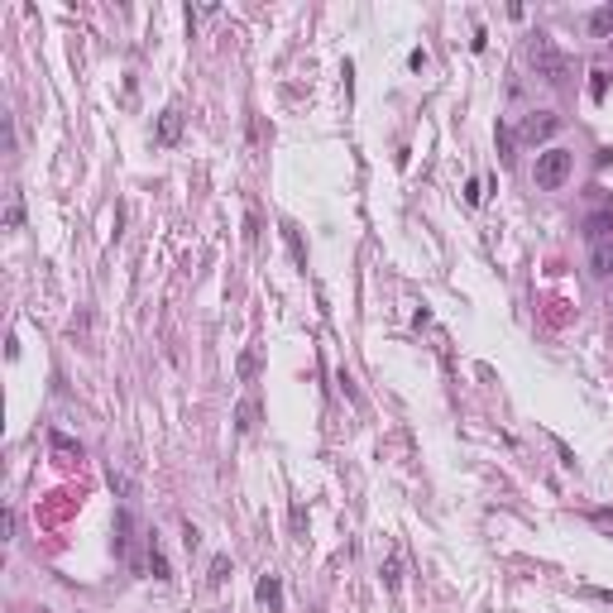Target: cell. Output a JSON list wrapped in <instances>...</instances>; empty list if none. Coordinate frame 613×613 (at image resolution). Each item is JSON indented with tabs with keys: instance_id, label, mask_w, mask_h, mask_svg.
<instances>
[{
	"instance_id": "obj_1",
	"label": "cell",
	"mask_w": 613,
	"mask_h": 613,
	"mask_svg": "<svg viewBox=\"0 0 613 613\" xmlns=\"http://www.w3.org/2000/svg\"><path fill=\"white\" fill-rule=\"evenodd\" d=\"M570 173H575V154H570V149L556 144V149H542V154H537L532 178H537V187H542V192H556Z\"/></svg>"
},
{
	"instance_id": "obj_2",
	"label": "cell",
	"mask_w": 613,
	"mask_h": 613,
	"mask_svg": "<svg viewBox=\"0 0 613 613\" xmlns=\"http://www.w3.org/2000/svg\"><path fill=\"white\" fill-rule=\"evenodd\" d=\"M527 58L537 63V72H542L551 86H561L565 72H570L565 53H556V44H551V34H532V44H527Z\"/></svg>"
},
{
	"instance_id": "obj_3",
	"label": "cell",
	"mask_w": 613,
	"mask_h": 613,
	"mask_svg": "<svg viewBox=\"0 0 613 613\" xmlns=\"http://www.w3.org/2000/svg\"><path fill=\"white\" fill-rule=\"evenodd\" d=\"M556 129H561V115H551V111H532L527 120H522V129H517V134H522L527 144H537V139H547V134H556Z\"/></svg>"
},
{
	"instance_id": "obj_4",
	"label": "cell",
	"mask_w": 613,
	"mask_h": 613,
	"mask_svg": "<svg viewBox=\"0 0 613 613\" xmlns=\"http://www.w3.org/2000/svg\"><path fill=\"white\" fill-rule=\"evenodd\" d=\"M178 139H182V111H178V106H168V111L159 115L154 144H163V149H168V144H178Z\"/></svg>"
},
{
	"instance_id": "obj_5",
	"label": "cell",
	"mask_w": 613,
	"mask_h": 613,
	"mask_svg": "<svg viewBox=\"0 0 613 613\" xmlns=\"http://www.w3.org/2000/svg\"><path fill=\"white\" fill-rule=\"evenodd\" d=\"M259 604H264V609L269 613H283V580H278V575H259Z\"/></svg>"
},
{
	"instance_id": "obj_6",
	"label": "cell",
	"mask_w": 613,
	"mask_h": 613,
	"mask_svg": "<svg viewBox=\"0 0 613 613\" xmlns=\"http://www.w3.org/2000/svg\"><path fill=\"white\" fill-rule=\"evenodd\" d=\"M609 230H613V211H594V216L584 221V235H589L594 244H604V240H609Z\"/></svg>"
},
{
	"instance_id": "obj_7",
	"label": "cell",
	"mask_w": 613,
	"mask_h": 613,
	"mask_svg": "<svg viewBox=\"0 0 613 613\" xmlns=\"http://www.w3.org/2000/svg\"><path fill=\"white\" fill-rule=\"evenodd\" d=\"M49 446H53V455H58V460H81V446L72 441V436H63V432H53Z\"/></svg>"
},
{
	"instance_id": "obj_8",
	"label": "cell",
	"mask_w": 613,
	"mask_h": 613,
	"mask_svg": "<svg viewBox=\"0 0 613 613\" xmlns=\"http://www.w3.org/2000/svg\"><path fill=\"white\" fill-rule=\"evenodd\" d=\"M149 570H154V580H173V570H168V556L159 551V542L149 537Z\"/></svg>"
},
{
	"instance_id": "obj_9",
	"label": "cell",
	"mask_w": 613,
	"mask_h": 613,
	"mask_svg": "<svg viewBox=\"0 0 613 613\" xmlns=\"http://www.w3.org/2000/svg\"><path fill=\"white\" fill-rule=\"evenodd\" d=\"M206 580L216 584V589H221V584L230 580V556H226V551H216V556H211V570H206Z\"/></svg>"
},
{
	"instance_id": "obj_10",
	"label": "cell",
	"mask_w": 613,
	"mask_h": 613,
	"mask_svg": "<svg viewBox=\"0 0 613 613\" xmlns=\"http://www.w3.org/2000/svg\"><path fill=\"white\" fill-rule=\"evenodd\" d=\"M283 240H288L292 259H297V269H306V249H302V235H297V226H292V221H283Z\"/></svg>"
},
{
	"instance_id": "obj_11",
	"label": "cell",
	"mask_w": 613,
	"mask_h": 613,
	"mask_svg": "<svg viewBox=\"0 0 613 613\" xmlns=\"http://www.w3.org/2000/svg\"><path fill=\"white\" fill-rule=\"evenodd\" d=\"M589 264H594V274H604V278H609V274H613V244H609V240H604V244H594Z\"/></svg>"
},
{
	"instance_id": "obj_12",
	"label": "cell",
	"mask_w": 613,
	"mask_h": 613,
	"mask_svg": "<svg viewBox=\"0 0 613 613\" xmlns=\"http://www.w3.org/2000/svg\"><path fill=\"white\" fill-rule=\"evenodd\" d=\"M254 417H259V403L254 398H244V403L235 407V427H240V432H254Z\"/></svg>"
},
{
	"instance_id": "obj_13",
	"label": "cell",
	"mask_w": 613,
	"mask_h": 613,
	"mask_svg": "<svg viewBox=\"0 0 613 613\" xmlns=\"http://www.w3.org/2000/svg\"><path fill=\"white\" fill-rule=\"evenodd\" d=\"M589 29L604 39V34H613V5H599L594 15H589Z\"/></svg>"
},
{
	"instance_id": "obj_14",
	"label": "cell",
	"mask_w": 613,
	"mask_h": 613,
	"mask_svg": "<svg viewBox=\"0 0 613 613\" xmlns=\"http://www.w3.org/2000/svg\"><path fill=\"white\" fill-rule=\"evenodd\" d=\"M5 226H10V230L24 226V196H19V192H10V211H5Z\"/></svg>"
},
{
	"instance_id": "obj_15",
	"label": "cell",
	"mask_w": 613,
	"mask_h": 613,
	"mask_svg": "<svg viewBox=\"0 0 613 613\" xmlns=\"http://www.w3.org/2000/svg\"><path fill=\"white\" fill-rule=\"evenodd\" d=\"M111 489L120 494V499H134V479H129L125 469H115V465H111Z\"/></svg>"
},
{
	"instance_id": "obj_16",
	"label": "cell",
	"mask_w": 613,
	"mask_h": 613,
	"mask_svg": "<svg viewBox=\"0 0 613 613\" xmlns=\"http://www.w3.org/2000/svg\"><path fill=\"white\" fill-rule=\"evenodd\" d=\"M379 575H384V584H388V589H398V580H403V565H398V556H388Z\"/></svg>"
},
{
	"instance_id": "obj_17",
	"label": "cell",
	"mask_w": 613,
	"mask_h": 613,
	"mask_svg": "<svg viewBox=\"0 0 613 613\" xmlns=\"http://www.w3.org/2000/svg\"><path fill=\"white\" fill-rule=\"evenodd\" d=\"M254 374H259V359H254V355H249V350H244V355H240V379H244V384H249V379H254Z\"/></svg>"
},
{
	"instance_id": "obj_18",
	"label": "cell",
	"mask_w": 613,
	"mask_h": 613,
	"mask_svg": "<svg viewBox=\"0 0 613 613\" xmlns=\"http://www.w3.org/2000/svg\"><path fill=\"white\" fill-rule=\"evenodd\" d=\"M479 196H484V182H479V178H469V187H465V201H469V206H479Z\"/></svg>"
},
{
	"instance_id": "obj_19",
	"label": "cell",
	"mask_w": 613,
	"mask_h": 613,
	"mask_svg": "<svg viewBox=\"0 0 613 613\" xmlns=\"http://www.w3.org/2000/svg\"><path fill=\"white\" fill-rule=\"evenodd\" d=\"M589 517H594V527H613V508H594Z\"/></svg>"
},
{
	"instance_id": "obj_20",
	"label": "cell",
	"mask_w": 613,
	"mask_h": 613,
	"mask_svg": "<svg viewBox=\"0 0 613 613\" xmlns=\"http://www.w3.org/2000/svg\"><path fill=\"white\" fill-rule=\"evenodd\" d=\"M340 388L350 393V403H359V388H355V379H350V374H345V369H340Z\"/></svg>"
},
{
	"instance_id": "obj_21",
	"label": "cell",
	"mask_w": 613,
	"mask_h": 613,
	"mask_svg": "<svg viewBox=\"0 0 613 613\" xmlns=\"http://www.w3.org/2000/svg\"><path fill=\"white\" fill-rule=\"evenodd\" d=\"M182 542H187V551H192V547H196V542H201V532H196L192 522H187V527H182Z\"/></svg>"
},
{
	"instance_id": "obj_22",
	"label": "cell",
	"mask_w": 613,
	"mask_h": 613,
	"mask_svg": "<svg viewBox=\"0 0 613 613\" xmlns=\"http://www.w3.org/2000/svg\"><path fill=\"white\" fill-rule=\"evenodd\" d=\"M604 91H609V72H594V101L604 96Z\"/></svg>"
}]
</instances>
